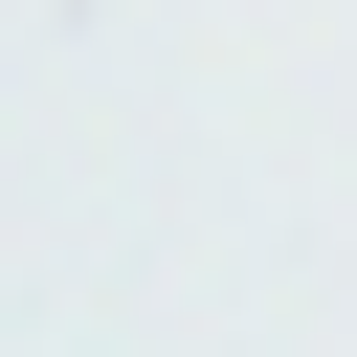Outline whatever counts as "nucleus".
<instances>
[]
</instances>
